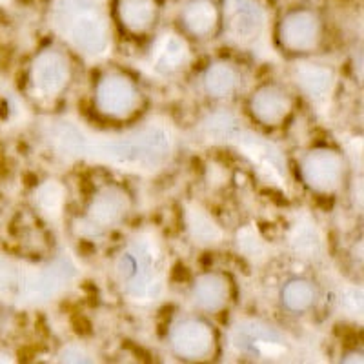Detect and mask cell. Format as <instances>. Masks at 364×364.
<instances>
[{
	"instance_id": "obj_1",
	"label": "cell",
	"mask_w": 364,
	"mask_h": 364,
	"mask_svg": "<svg viewBox=\"0 0 364 364\" xmlns=\"http://www.w3.org/2000/svg\"><path fill=\"white\" fill-rule=\"evenodd\" d=\"M44 139L58 157L151 175L168 162L175 135L168 120H149L128 133H95L68 119L48 120Z\"/></svg>"
},
{
	"instance_id": "obj_2",
	"label": "cell",
	"mask_w": 364,
	"mask_h": 364,
	"mask_svg": "<svg viewBox=\"0 0 364 364\" xmlns=\"http://www.w3.org/2000/svg\"><path fill=\"white\" fill-rule=\"evenodd\" d=\"M120 290L135 304H151L166 291L168 257L161 237L154 230H142L129 239L115 262Z\"/></svg>"
},
{
	"instance_id": "obj_3",
	"label": "cell",
	"mask_w": 364,
	"mask_h": 364,
	"mask_svg": "<svg viewBox=\"0 0 364 364\" xmlns=\"http://www.w3.org/2000/svg\"><path fill=\"white\" fill-rule=\"evenodd\" d=\"M50 21L55 31L87 60H102L112 53V26L104 0H55Z\"/></svg>"
},
{
	"instance_id": "obj_4",
	"label": "cell",
	"mask_w": 364,
	"mask_h": 364,
	"mask_svg": "<svg viewBox=\"0 0 364 364\" xmlns=\"http://www.w3.org/2000/svg\"><path fill=\"white\" fill-rule=\"evenodd\" d=\"M79 275V266L68 255L41 266H18L17 304H44L66 290Z\"/></svg>"
},
{
	"instance_id": "obj_5",
	"label": "cell",
	"mask_w": 364,
	"mask_h": 364,
	"mask_svg": "<svg viewBox=\"0 0 364 364\" xmlns=\"http://www.w3.org/2000/svg\"><path fill=\"white\" fill-rule=\"evenodd\" d=\"M223 26L226 37L253 53L266 51L268 15L259 0H224Z\"/></svg>"
},
{
	"instance_id": "obj_6",
	"label": "cell",
	"mask_w": 364,
	"mask_h": 364,
	"mask_svg": "<svg viewBox=\"0 0 364 364\" xmlns=\"http://www.w3.org/2000/svg\"><path fill=\"white\" fill-rule=\"evenodd\" d=\"M226 144L233 146L253 166V170L264 184L284 190L288 171H286V159L277 144H273L259 133L245 129L242 124L228 139Z\"/></svg>"
},
{
	"instance_id": "obj_7",
	"label": "cell",
	"mask_w": 364,
	"mask_h": 364,
	"mask_svg": "<svg viewBox=\"0 0 364 364\" xmlns=\"http://www.w3.org/2000/svg\"><path fill=\"white\" fill-rule=\"evenodd\" d=\"M129 208H132V199L128 191L119 186L102 188L91 197L86 215L75 224V230L79 235L87 239H99L126 219Z\"/></svg>"
},
{
	"instance_id": "obj_8",
	"label": "cell",
	"mask_w": 364,
	"mask_h": 364,
	"mask_svg": "<svg viewBox=\"0 0 364 364\" xmlns=\"http://www.w3.org/2000/svg\"><path fill=\"white\" fill-rule=\"evenodd\" d=\"M230 343L239 353L266 360L282 359L290 350V343L281 330L255 318L239 321L232 328Z\"/></svg>"
},
{
	"instance_id": "obj_9",
	"label": "cell",
	"mask_w": 364,
	"mask_h": 364,
	"mask_svg": "<svg viewBox=\"0 0 364 364\" xmlns=\"http://www.w3.org/2000/svg\"><path fill=\"white\" fill-rule=\"evenodd\" d=\"M71 80V68L60 51L44 50L33 58L29 70V87L38 100H55Z\"/></svg>"
},
{
	"instance_id": "obj_10",
	"label": "cell",
	"mask_w": 364,
	"mask_h": 364,
	"mask_svg": "<svg viewBox=\"0 0 364 364\" xmlns=\"http://www.w3.org/2000/svg\"><path fill=\"white\" fill-rule=\"evenodd\" d=\"M139 90L126 75L109 73L99 80L95 90V104L102 115L126 119L139 106Z\"/></svg>"
},
{
	"instance_id": "obj_11",
	"label": "cell",
	"mask_w": 364,
	"mask_h": 364,
	"mask_svg": "<svg viewBox=\"0 0 364 364\" xmlns=\"http://www.w3.org/2000/svg\"><path fill=\"white\" fill-rule=\"evenodd\" d=\"M302 181L317 193H331L341 186L344 175L343 157L336 149L315 148L308 151L301 164Z\"/></svg>"
},
{
	"instance_id": "obj_12",
	"label": "cell",
	"mask_w": 364,
	"mask_h": 364,
	"mask_svg": "<svg viewBox=\"0 0 364 364\" xmlns=\"http://www.w3.org/2000/svg\"><path fill=\"white\" fill-rule=\"evenodd\" d=\"M323 24L311 9H291L279 24V38L290 51H311L321 42Z\"/></svg>"
},
{
	"instance_id": "obj_13",
	"label": "cell",
	"mask_w": 364,
	"mask_h": 364,
	"mask_svg": "<svg viewBox=\"0 0 364 364\" xmlns=\"http://www.w3.org/2000/svg\"><path fill=\"white\" fill-rule=\"evenodd\" d=\"M170 341L173 352L186 360L208 359L215 348L213 330L199 318L178 321L171 330Z\"/></svg>"
},
{
	"instance_id": "obj_14",
	"label": "cell",
	"mask_w": 364,
	"mask_h": 364,
	"mask_svg": "<svg viewBox=\"0 0 364 364\" xmlns=\"http://www.w3.org/2000/svg\"><path fill=\"white\" fill-rule=\"evenodd\" d=\"M190 46L181 35L166 31L155 41L148 57L149 71L157 77H170L190 64Z\"/></svg>"
},
{
	"instance_id": "obj_15",
	"label": "cell",
	"mask_w": 364,
	"mask_h": 364,
	"mask_svg": "<svg viewBox=\"0 0 364 364\" xmlns=\"http://www.w3.org/2000/svg\"><path fill=\"white\" fill-rule=\"evenodd\" d=\"M294 79L299 90L317 106L326 108L336 90V71L326 64L299 63L294 68Z\"/></svg>"
},
{
	"instance_id": "obj_16",
	"label": "cell",
	"mask_w": 364,
	"mask_h": 364,
	"mask_svg": "<svg viewBox=\"0 0 364 364\" xmlns=\"http://www.w3.org/2000/svg\"><path fill=\"white\" fill-rule=\"evenodd\" d=\"M250 109L261 124L279 126L291 112V99L279 86H262L253 93Z\"/></svg>"
},
{
	"instance_id": "obj_17",
	"label": "cell",
	"mask_w": 364,
	"mask_h": 364,
	"mask_svg": "<svg viewBox=\"0 0 364 364\" xmlns=\"http://www.w3.org/2000/svg\"><path fill=\"white\" fill-rule=\"evenodd\" d=\"M288 242L295 257L302 261H315L324 253V237L317 223L310 215L302 213L291 224L288 233Z\"/></svg>"
},
{
	"instance_id": "obj_18",
	"label": "cell",
	"mask_w": 364,
	"mask_h": 364,
	"mask_svg": "<svg viewBox=\"0 0 364 364\" xmlns=\"http://www.w3.org/2000/svg\"><path fill=\"white\" fill-rule=\"evenodd\" d=\"M230 299V284L219 273H204L191 286V301L199 310L219 311Z\"/></svg>"
},
{
	"instance_id": "obj_19",
	"label": "cell",
	"mask_w": 364,
	"mask_h": 364,
	"mask_svg": "<svg viewBox=\"0 0 364 364\" xmlns=\"http://www.w3.org/2000/svg\"><path fill=\"white\" fill-rule=\"evenodd\" d=\"M219 9L213 0H186L181 8V22L188 33L204 38L215 31Z\"/></svg>"
},
{
	"instance_id": "obj_20",
	"label": "cell",
	"mask_w": 364,
	"mask_h": 364,
	"mask_svg": "<svg viewBox=\"0 0 364 364\" xmlns=\"http://www.w3.org/2000/svg\"><path fill=\"white\" fill-rule=\"evenodd\" d=\"M184 220H186L188 233L195 245L210 248L223 242L224 232L213 217L204 210L199 203H188L184 210Z\"/></svg>"
},
{
	"instance_id": "obj_21",
	"label": "cell",
	"mask_w": 364,
	"mask_h": 364,
	"mask_svg": "<svg viewBox=\"0 0 364 364\" xmlns=\"http://www.w3.org/2000/svg\"><path fill=\"white\" fill-rule=\"evenodd\" d=\"M117 13L129 33H146L157 21V0H119Z\"/></svg>"
},
{
	"instance_id": "obj_22",
	"label": "cell",
	"mask_w": 364,
	"mask_h": 364,
	"mask_svg": "<svg viewBox=\"0 0 364 364\" xmlns=\"http://www.w3.org/2000/svg\"><path fill=\"white\" fill-rule=\"evenodd\" d=\"M66 197L68 191L63 182L48 178V181L41 182L37 190L33 191V206L38 211V215H42L44 219L58 220L63 215Z\"/></svg>"
},
{
	"instance_id": "obj_23",
	"label": "cell",
	"mask_w": 364,
	"mask_h": 364,
	"mask_svg": "<svg viewBox=\"0 0 364 364\" xmlns=\"http://www.w3.org/2000/svg\"><path fill=\"white\" fill-rule=\"evenodd\" d=\"M237 86V71L228 63H215L211 64L204 75V87L208 95L223 99L230 97L235 91Z\"/></svg>"
},
{
	"instance_id": "obj_24",
	"label": "cell",
	"mask_w": 364,
	"mask_h": 364,
	"mask_svg": "<svg viewBox=\"0 0 364 364\" xmlns=\"http://www.w3.org/2000/svg\"><path fill=\"white\" fill-rule=\"evenodd\" d=\"M281 299L286 310L301 314L314 306L317 291H315V286L306 279H294L282 288Z\"/></svg>"
},
{
	"instance_id": "obj_25",
	"label": "cell",
	"mask_w": 364,
	"mask_h": 364,
	"mask_svg": "<svg viewBox=\"0 0 364 364\" xmlns=\"http://www.w3.org/2000/svg\"><path fill=\"white\" fill-rule=\"evenodd\" d=\"M240 122L235 115L228 112H217L208 115L200 124L204 139L211 141L213 144H226L228 139L239 129Z\"/></svg>"
},
{
	"instance_id": "obj_26",
	"label": "cell",
	"mask_w": 364,
	"mask_h": 364,
	"mask_svg": "<svg viewBox=\"0 0 364 364\" xmlns=\"http://www.w3.org/2000/svg\"><path fill=\"white\" fill-rule=\"evenodd\" d=\"M237 250L252 262H262L268 257V246L255 226H245L237 232Z\"/></svg>"
},
{
	"instance_id": "obj_27",
	"label": "cell",
	"mask_w": 364,
	"mask_h": 364,
	"mask_svg": "<svg viewBox=\"0 0 364 364\" xmlns=\"http://www.w3.org/2000/svg\"><path fill=\"white\" fill-rule=\"evenodd\" d=\"M18 266H21V262L0 257V301L15 302V297H17Z\"/></svg>"
},
{
	"instance_id": "obj_28",
	"label": "cell",
	"mask_w": 364,
	"mask_h": 364,
	"mask_svg": "<svg viewBox=\"0 0 364 364\" xmlns=\"http://www.w3.org/2000/svg\"><path fill=\"white\" fill-rule=\"evenodd\" d=\"M58 360L60 363H93L95 359L79 343H71L58 352Z\"/></svg>"
},
{
	"instance_id": "obj_29",
	"label": "cell",
	"mask_w": 364,
	"mask_h": 364,
	"mask_svg": "<svg viewBox=\"0 0 364 364\" xmlns=\"http://www.w3.org/2000/svg\"><path fill=\"white\" fill-rule=\"evenodd\" d=\"M341 304H343L344 311H348V315H359L360 317V314H363V290L360 288H348L343 294Z\"/></svg>"
},
{
	"instance_id": "obj_30",
	"label": "cell",
	"mask_w": 364,
	"mask_h": 364,
	"mask_svg": "<svg viewBox=\"0 0 364 364\" xmlns=\"http://www.w3.org/2000/svg\"><path fill=\"white\" fill-rule=\"evenodd\" d=\"M363 353H350V355H346L343 359V363H359V364H363Z\"/></svg>"
},
{
	"instance_id": "obj_31",
	"label": "cell",
	"mask_w": 364,
	"mask_h": 364,
	"mask_svg": "<svg viewBox=\"0 0 364 364\" xmlns=\"http://www.w3.org/2000/svg\"><path fill=\"white\" fill-rule=\"evenodd\" d=\"M0 363H13L11 355L8 352H0Z\"/></svg>"
}]
</instances>
